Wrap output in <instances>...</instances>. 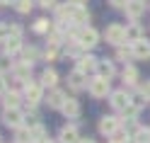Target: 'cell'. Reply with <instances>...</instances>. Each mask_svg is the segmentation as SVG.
<instances>
[{"label": "cell", "instance_id": "cell-1", "mask_svg": "<svg viewBox=\"0 0 150 143\" xmlns=\"http://www.w3.org/2000/svg\"><path fill=\"white\" fill-rule=\"evenodd\" d=\"M104 36H107V41H109V44L121 46V44L126 41V27H121V24H109V27H107V32H104Z\"/></svg>", "mask_w": 150, "mask_h": 143}, {"label": "cell", "instance_id": "cell-2", "mask_svg": "<svg viewBox=\"0 0 150 143\" xmlns=\"http://www.w3.org/2000/svg\"><path fill=\"white\" fill-rule=\"evenodd\" d=\"M90 92H92V97H107L109 95V80L102 78V75L92 78L90 80Z\"/></svg>", "mask_w": 150, "mask_h": 143}, {"label": "cell", "instance_id": "cell-3", "mask_svg": "<svg viewBox=\"0 0 150 143\" xmlns=\"http://www.w3.org/2000/svg\"><path fill=\"white\" fill-rule=\"evenodd\" d=\"M97 39H99V34L92 29V27H85V29H80V34H78V41L82 44V49H90V46H95Z\"/></svg>", "mask_w": 150, "mask_h": 143}, {"label": "cell", "instance_id": "cell-4", "mask_svg": "<svg viewBox=\"0 0 150 143\" xmlns=\"http://www.w3.org/2000/svg\"><path fill=\"white\" fill-rule=\"evenodd\" d=\"M41 92H44V85H39V83H27L24 97H27V102H29V104H36V102L41 100Z\"/></svg>", "mask_w": 150, "mask_h": 143}, {"label": "cell", "instance_id": "cell-5", "mask_svg": "<svg viewBox=\"0 0 150 143\" xmlns=\"http://www.w3.org/2000/svg\"><path fill=\"white\" fill-rule=\"evenodd\" d=\"M111 107H114V109H121V112H124L126 107H131V97H128V92H126V90H116V92H111Z\"/></svg>", "mask_w": 150, "mask_h": 143}, {"label": "cell", "instance_id": "cell-6", "mask_svg": "<svg viewBox=\"0 0 150 143\" xmlns=\"http://www.w3.org/2000/svg\"><path fill=\"white\" fill-rule=\"evenodd\" d=\"M3 124L5 126H12V129H20V124H22L20 109H5L3 112Z\"/></svg>", "mask_w": 150, "mask_h": 143}, {"label": "cell", "instance_id": "cell-7", "mask_svg": "<svg viewBox=\"0 0 150 143\" xmlns=\"http://www.w3.org/2000/svg\"><path fill=\"white\" fill-rule=\"evenodd\" d=\"M143 10H145V0H128L126 3V15L131 20H138L143 15Z\"/></svg>", "mask_w": 150, "mask_h": 143}, {"label": "cell", "instance_id": "cell-8", "mask_svg": "<svg viewBox=\"0 0 150 143\" xmlns=\"http://www.w3.org/2000/svg\"><path fill=\"white\" fill-rule=\"evenodd\" d=\"M119 126H121V121H119L116 117H104V119L99 121V131H102V133H107V136L116 133V131H119Z\"/></svg>", "mask_w": 150, "mask_h": 143}, {"label": "cell", "instance_id": "cell-9", "mask_svg": "<svg viewBox=\"0 0 150 143\" xmlns=\"http://www.w3.org/2000/svg\"><path fill=\"white\" fill-rule=\"evenodd\" d=\"M58 138H61V143H80V133L75 126H63Z\"/></svg>", "mask_w": 150, "mask_h": 143}, {"label": "cell", "instance_id": "cell-10", "mask_svg": "<svg viewBox=\"0 0 150 143\" xmlns=\"http://www.w3.org/2000/svg\"><path fill=\"white\" fill-rule=\"evenodd\" d=\"M29 73H32V63H27V61L17 63L15 68H12V75H15L17 80H29Z\"/></svg>", "mask_w": 150, "mask_h": 143}, {"label": "cell", "instance_id": "cell-11", "mask_svg": "<svg viewBox=\"0 0 150 143\" xmlns=\"http://www.w3.org/2000/svg\"><path fill=\"white\" fill-rule=\"evenodd\" d=\"M65 102H68V100H65V92H61V90H51V95H49V107H53V109H63Z\"/></svg>", "mask_w": 150, "mask_h": 143}, {"label": "cell", "instance_id": "cell-12", "mask_svg": "<svg viewBox=\"0 0 150 143\" xmlns=\"http://www.w3.org/2000/svg\"><path fill=\"white\" fill-rule=\"evenodd\" d=\"M95 68H97V61L92 58V56H80L78 58V70L80 73H92Z\"/></svg>", "mask_w": 150, "mask_h": 143}, {"label": "cell", "instance_id": "cell-13", "mask_svg": "<svg viewBox=\"0 0 150 143\" xmlns=\"http://www.w3.org/2000/svg\"><path fill=\"white\" fill-rule=\"evenodd\" d=\"M143 39V29L133 22V24H128L126 27V41H131V44H136V41H140Z\"/></svg>", "mask_w": 150, "mask_h": 143}, {"label": "cell", "instance_id": "cell-14", "mask_svg": "<svg viewBox=\"0 0 150 143\" xmlns=\"http://www.w3.org/2000/svg\"><path fill=\"white\" fill-rule=\"evenodd\" d=\"M133 56H136V58H150V44L143 41V39L136 41L133 44Z\"/></svg>", "mask_w": 150, "mask_h": 143}, {"label": "cell", "instance_id": "cell-15", "mask_svg": "<svg viewBox=\"0 0 150 143\" xmlns=\"http://www.w3.org/2000/svg\"><path fill=\"white\" fill-rule=\"evenodd\" d=\"M68 80H70V88H73V90H82V88L87 85V83H85V73H80V70H73Z\"/></svg>", "mask_w": 150, "mask_h": 143}, {"label": "cell", "instance_id": "cell-16", "mask_svg": "<svg viewBox=\"0 0 150 143\" xmlns=\"http://www.w3.org/2000/svg\"><path fill=\"white\" fill-rule=\"evenodd\" d=\"M56 83H58V75H56V70H53V68H46V70L41 73V85H44V88H53Z\"/></svg>", "mask_w": 150, "mask_h": 143}, {"label": "cell", "instance_id": "cell-17", "mask_svg": "<svg viewBox=\"0 0 150 143\" xmlns=\"http://www.w3.org/2000/svg\"><path fill=\"white\" fill-rule=\"evenodd\" d=\"M87 20H90L87 10H85V7H80V5H75V10H73V17H70V22H75V24H85Z\"/></svg>", "mask_w": 150, "mask_h": 143}, {"label": "cell", "instance_id": "cell-18", "mask_svg": "<svg viewBox=\"0 0 150 143\" xmlns=\"http://www.w3.org/2000/svg\"><path fill=\"white\" fill-rule=\"evenodd\" d=\"M63 114L65 117H70V119H75L80 114V104H78V100H68L63 104Z\"/></svg>", "mask_w": 150, "mask_h": 143}, {"label": "cell", "instance_id": "cell-19", "mask_svg": "<svg viewBox=\"0 0 150 143\" xmlns=\"http://www.w3.org/2000/svg\"><path fill=\"white\" fill-rule=\"evenodd\" d=\"M3 104H5V109H17V104H20V95H17V92H5L3 95Z\"/></svg>", "mask_w": 150, "mask_h": 143}, {"label": "cell", "instance_id": "cell-20", "mask_svg": "<svg viewBox=\"0 0 150 143\" xmlns=\"http://www.w3.org/2000/svg\"><path fill=\"white\" fill-rule=\"evenodd\" d=\"M124 83L126 85H136L138 83V70L133 68V65H126L124 68Z\"/></svg>", "mask_w": 150, "mask_h": 143}, {"label": "cell", "instance_id": "cell-21", "mask_svg": "<svg viewBox=\"0 0 150 143\" xmlns=\"http://www.w3.org/2000/svg\"><path fill=\"white\" fill-rule=\"evenodd\" d=\"M97 70H99V75L102 78H111V75H114V65H111L109 61H102V63H97Z\"/></svg>", "mask_w": 150, "mask_h": 143}, {"label": "cell", "instance_id": "cell-22", "mask_svg": "<svg viewBox=\"0 0 150 143\" xmlns=\"http://www.w3.org/2000/svg\"><path fill=\"white\" fill-rule=\"evenodd\" d=\"M20 46H22L20 36H10V39L5 41V51H7V53H15V51H20Z\"/></svg>", "mask_w": 150, "mask_h": 143}, {"label": "cell", "instance_id": "cell-23", "mask_svg": "<svg viewBox=\"0 0 150 143\" xmlns=\"http://www.w3.org/2000/svg\"><path fill=\"white\" fill-rule=\"evenodd\" d=\"M32 129H17V143H32Z\"/></svg>", "mask_w": 150, "mask_h": 143}, {"label": "cell", "instance_id": "cell-24", "mask_svg": "<svg viewBox=\"0 0 150 143\" xmlns=\"http://www.w3.org/2000/svg\"><path fill=\"white\" fill-rule=\"evenodd\" d=\"M136 143H150V129H138L136 131Z\"/></svg>", "mask_w": 150, "mask_h": 143}, {"label": "cell", "instance_id": "cell-25", "mask_svg": "<svg viewBox=\"0 0 150 143\" xmlns=\"http://www.w3.org/2000/svg\"><path fill=\"white\" fill-rule=\"evenodd\" d=\"M17 12H22V15H27V12H29L32 10V0H17Z\"/></svg>", "mask_w": 150, "mask_h": 143}, {"label": "cell", "instance_id": "cell-26", "mask_svg": "<svg viewBox=\"0 0 150 143\" xmlns=\"http://www.w3.org/2000/svg\"><path fill=\"white\" fill-rule=\"evenodd\" d=\"M49 20H36V24H34V32H39V34H44V32H49Z\"/></svg>", "mask_w": 150, "mask_h": 143}, {"label": "cell", "instance_id": "cell-27", "mask_svg": "<svg viewBox=\"0 0 150 143\" xmlns=\"http://www.w3.org/2000/svg\"><path fill=\"white\" fill-rule=\"evenodd\" d=\"M36 56H39V51H36L34 46H29V49H24V61H27V63H32V61L36 58Z\"/></svg>", "mask_w": 150, "mask_h": 143}, {"label": "cell", "instance_id": "cell-28", "mask_svg": "<svg viewBox=\"0 0 150 143\" xmlns=\"http://www.w3.org/2000/svg\"><path fill=\"white\" fill-rule=\"evenodd\" d=\"M7 39H10V27H7V24H0V41H7Z\"/></svg>", "mask_w": 150, "mask_h": 143}, {"label": "cell", "instance_id": "cell-29", "mask_svg": "<svg viewBox=\"0 0 150 143\" xmlns=\"http://www.w3.org/2000/svg\"><path fill=\"white\" fill-rule=\"evenodd\" d=\"M116 56H119L121 61H126L128 56H133V49H119V53H116Z\"/></svg>", "mask_w": 150, "mask_h": 143}, {"label": "cell", "instance_id": "cell-30", "mask_svg": "<svg viewBox=\"0 0 150 143\" xmlns=\"http://www.w3.org/2000/svg\"><path fill=\"white\" fill-rule=\"evenodd\" d=\"M39 5L49 10V7H56V0H39Z\"/></svg>", "mask_w": 150, "mask_h": 143}, {"label": "cell", "instance_id": "cell-31", "mask_svg": "<svg viewBox=\"0 0 150 143\" xmlns=\"http://www.w3.org/2000/svg\"><path fill=\"white\" fill-rule=\"evenodd\" d=\"M140 92H143V97H145V100H150V83H145L143 88H140Z\"/></svg>", "mask_w": 150, "mask_h": 143}, {"label": "cell", "instance_id": "cell-32", "mask_svg": "<svg viewBox=\"0 0 150 143\" xmlns=\"http://www.w3.org/2000/svg\"><path fill=\"white\" fill-rule=\"evenodd\" d=\"M109 3L114 5V7H126V3H128V0H109Z\"/></svg>", "mask_w": 150, "mask_h": 143}, {"label": "cell", "instance_id": "cell-33", "mask_svg": "<svg viewBox=\"0 0 150 143\" xmlns=\"http://www.w3.org/2000/svg\"><path fill=\"white\" fill-rule=\"evenodd\" d=\"M82 3H87V0H70V5H80V7H82Z\"/></svg>", "mask_w": 150, "mask_h": 143}, {"label": "cell", "instance_id": "cell-34", "mask_svg": "<svg viewBox=\"0 0 150 143\" xmlns=\"http://www.w3.org/2000/svg\"><path fill=\"white\" fill-rule=\"evenodd\" d=\"M0 3H5V5H17V0H0Z\"/></svg>", "mask_w": 150, "mask_h": 143}, {"label": "cell", "instance_id": "cell-35", "mask_svg": "<svg viewBox=\"0 0 150 143\" xmlns=\"http://www.w3.org/2000/svg\"><path fill=\"white\" fill-rule=\"evenodd\" d=\"M39 143H51V141H49V138H44V141H39Z\"/></svg>", "mask_w": 150, "mask_h": 143}, {"label": "cell", "instance_id": "cell-36", "mask_svg": "<svg viewBox=\"0 0 150 143\" xmlns=\"http://www.w3.org/2000/svg\"><path fill=\"white\" fill-rule=\"evenodd\" d=\"M111 143H124V141H116V138H114V141H111Z\"/></svg>", "mask_w": 150, "mask_h": 143}, {"label": "cell", "instance_id": "cell-37", "mask_svg": "<svg viewBox=\"0 0 150 143\" xmlns=\"http://www.w3.org/2000/svg\"><path fill=\"white\" fill-rule=\"evenodd\" d=\"M82 143H92V141H82Z\"/></svg>", "mask_w": 150, "mask_h": 143}]
</instances>
